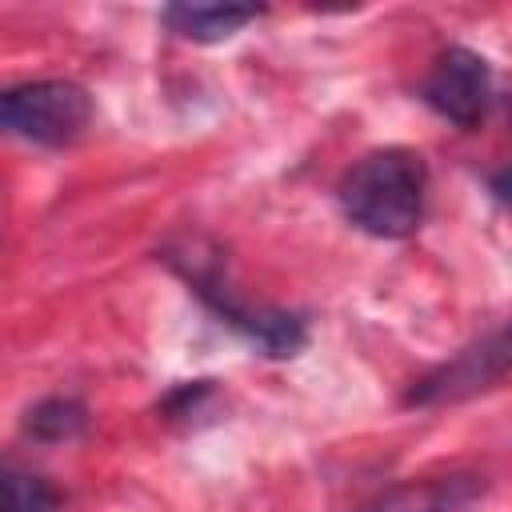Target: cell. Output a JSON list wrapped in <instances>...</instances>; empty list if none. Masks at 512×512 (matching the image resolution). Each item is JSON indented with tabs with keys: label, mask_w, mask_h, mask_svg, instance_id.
<instances>
[{
	"label": "cell",
	"mask_w": 512,
	"mask_h": 512,
	"mask_svg": "<svg viewBox=\"0 0 512 512\" xmlns=\"http://www.w3.org/2000/svg\"><path fill=\"white\" fill-rule=\"evenodd\" d=\"M424 196H428V168L408 148L368 152L340 180L344 216L380 240H400L416 232L424 216Z\"/></svg>",
	"instance_id": "cell-1"
},
{
	"label": "cell",
	"mask_w": 512,
	"mask_h": 512,
	"mask_svg": "<svg viewBox=\"0 0 512 512\" xmlns=\"http://www.w3.org/2000/svg\"><path fill=\"white\" fill-rule=\"evenodd\" d=\"M0 116L12 136L44 148H64L92 124V96L72 80H32L4 92Z\"/></svg>",
	"instance_id": "cell-2"
},
{
	"label": "cell",
	"mask_w": 512,
	"mask_h": 512,
	"mask_svg": "<svg viewBox=\"0 0 512 512\" xmlns=\"http://www.w3.org/2000/svg\"><path fill=\"white\" fill-rule=\"evenodd\" d=\"M512 372V324L484 336L480 344L464 348L460 356L444 360L428 376H420L408 392V404H452L476 396Z\"/></svg>",
	"instance_id": "cell-3"
},
{
	"label": "cell",
	"mask_w": 512,
	"mask_h": 512,
	"mask_svg": "<svg viewBox=\"0 0 512 512\" xmlns=\"http://www.w3.org/2000/svg\"><path fill=\"white\" fill-rule=\"evenodd\" d=\"M420 92L436 116L460 128H476L492 104V68L472 48H448L436 56Z\"/></svg>",
	"instance_id": "cell-4"
},
{
	"label": "cell",
	"mask_w": 512,
	"mask_h": 512,
	"mask_svg": "<svg viewBox=\"0 0 512 512\" xmlns=\"http://www.w3.org/2000/svg\"><path fill=\"white\" fill-rule=\"evenodd\" d=\"M196 288H200V296L248 340V344H256L264 356H276V360H284V356H296L300 348H304V340H308V328H304V320L300 316H292V312H276V308H240L224 288H216V280H196Z\"/></svg>",
	"instance_id": "cell-5"
},
{
	"label": "cell",
	"mask_w": 512,
	"mask_h": 512,
	"mask_svg": "<svg viewBox=\"0 0 512 512\" xmlns=\"http://www.w3.org/2000/svg\"><path fill=\"white\" fill-rule=\"evenodd\" d=\"M256 16H260V8H240V4H172V8H164V24L176 36L196 40V44L228 40Z\"/></svg>",
	"instance_id": "cell-6"
},
{
	"label": "cell",
	"mask_w": 512,
	"mask_h": 512,
	"mask_svg": "<svg viewBox=\"0 0 512 512\" xmlns=\"http://www.w3.org/2000/svg\"><path fill=\"white\" fill-rule=\"evenodd\" d=\"M476 496V484L468 480H436V484H408L388 492L368 512H456Z\"/></svg>",
	"instance_id": "cell-7"
},
{
	"label": "cell",
	"mask_w": 512,
	"mask_h": 512,
	"mask_svg": "<svg viewBox=\"0 0 512 512\" xmlns=\"http://www.w3.org/2000/svg\"><path fill=\"white\" fill-rule=\"evenodd\" d=\"M84 420H88V416H84V408H80L76 400H44V404H36V408L28 412L24 428H28V436H36V440H44V444H60V440L80 436Z\"/></svg>",
	"instance_id": "cell-8"
},
{
	"label": "cell",
	"mask_w": 512,
	"mask_h": 512,
	"mask_svg": "<svg viewBox=\"0 0 512 512\" xmlns=\"http://www.w3.org/2000/svg\"><path fill=\"white\" fill-rule=\"evenodd\" d=\"M52 492L40 476L8 468L4 476V512H52Z\"/></svg>",
	"instance_id": "cell-9"
},
{
	"label": "cell",
	"mask_w": 512,
	"mask_h": 512,
	"mask_svg": "<svg viewBox=\"0 0 512 512\" xmlns=\"http://www.w3.org/2000/svg\"><path fill=\"white\" fill-rule=\"evenodd\" d=\"M492 192H496V200L512 212V168H504V172L492 176Z\"/></svg>",
	"instance_id": "cell-10"
},
{
	"label": "cell",
	"mask_w": 512,
	"mask_h": 512,
	"mask_svg": "<svg viewBox=\"0 0 512 512\" xmlns=\"http://www.w3.org/2000/svg\"><path fill=\"white\" fill-rule=\"evenodd\" d=\"M508 120H512V100H508Z\"/></svg>",
	"instance_id": "cell-11"
}]
</instances>
